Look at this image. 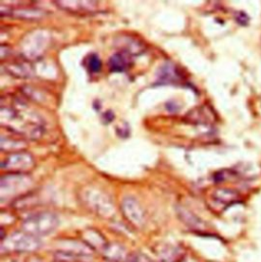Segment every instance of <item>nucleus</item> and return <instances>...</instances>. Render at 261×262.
Returning <instances> with one entry per match:
<instances>
[{
  "instance_id": "obj_8",
  "label": "nucleus",
  "mask_w": 261,
  "mask_h": 262,
  "mask_svg": "<svg viewBox=\"0 0 261 262\" xmlns=\"http://www.w3.org/2000/svg\"><path fill=\"white\" fill-rule=\"evenodd\" d=\"M132 66V56L129 51H119L110 58V70L113 73H122Z\"/></svg>"
},
{
  "instance_id": "obj_21",
  "label": "nucleus",
  "mask_w": 261,
  "mask_h": 262,
  "mask_svg": "<svg viewBox=\"0 0 261 262\" xmlns=\"http://www.w3.org/2000/svg\"><path fill=\"white\" fill-rule=\"evenodd\" d=\"M15 262H40V260L35 256H24L15 260Z\"/></svg>"
},
{
  "instance_id": "obj_20",
  "label": "nucleus",
  "mask_w": 261,
  "mask_h": 262,
  "mask_svg": "<svg viewBox=\"0 0 261 262\" xmlns=\"http://www.w3.org/2000/svg\"><path fill=\"white\" fill-rule=\"evenodd\" d=\"M130 262H151V260L143 253H135L130 256Z\"/></svg>"
},
{
  "instance_id": "obj_18",
  "label": "nucleus",
  "mask_w": 261,
  "mask_h": 262,
  "mask_svg": "<svg viewBox=\"0 0 261 262\" xmlns=\"http://www.w3.org/2000/svg\"><path fill=\"white\" fill-rule=\"evenodd\" d=\"M87 68H88L89 72H91V73H98L101 71L102 62L97 54L92 53L89 55V57L87 59Z\"/></svg>"
},
{
  "instance_id": "obj_12",
  "label": "nucleus",
  "mask_w": 261,
  "mask_h": 262,
  "mask_svg": "<svg viewBox=\"0 0 261 262\" xmlns=\"http://www.w3.org/2000/svg\"><path fill=\"white\" fill-rule=\"evenodd\" d=\"M47 13L43 9L39 8H14L10 9L7 11V15L20 18V19H26V20H38L43 18Z\"/></svg>"
},
{
  "instance_id": "obj_19",
  "label": "nucleus",
  "mask_w": 261,
  "mask_h": 262,
  "mask_svg": "<svg viewBox=\"0 0 261 262\" xmlns=\"http://www.w3.org/2000/svg\"><path fill=\"white\" fill-rule=\"evenodd\" d=\"M236 21L241 26H247L249 24L250 17L244 11H238L235 15Z\"/></svg>"
},
{
  "instance_id": "obj_7",
  "label": "nucleus",
  "mask_w": 261,
  "mask_h": 262,
  "mask_svg": "<svg viewBox=\"0 0 261 262\" xmlns=\"http://www.w3.org/2000/svg\"><path fill=\"white\" fill-rule=\"evenodd\" d=\"M4 70L10 76L17 79H29L34 77V67L26 59H15L3 64Z\"/></svg>"
},
{
  "instance_id": "obj_13",
  "label": "nucleus",
  "mask_w": 261,
  "mask_h": 262,
  "mask_svg": "<svg viewBox=\"0 0 261 262\" xmlns=\"http://www.w3.org/2000/svg\"><path fill=\"white\" fill-rule=\"evenodd\" d=\"M105 259L108 262H123L128 259V251L126 247L119 243L107 244L106 248L102 252Z\"/></svg>"
},
{
  "instance_id": "obj_15",
  "label": "nucleus",
  "mask_w": 261,
  "mask_h": 262,
  "mask_svg": "<svg viewBox=\"0 0 261 262\" xmlns=\"http://www.w3.org/2000/svg\"><path fill=\"white\" fill-rule=\"evenodd\" d=\"M212 197L215 201H217L222 204H225V205H229V204H232V203L238 201L239 194L230 189H217L213 193Z\"/></svg>"
},
{
  "instance_id": "obj_10",
  "label": "nucleus",
  "mask_w": 261,
  "mask_h": 262,
  "mask_svg": "<svg viewBox=\"0 0 261 262\" xmlns=\"http://www.w3.org/2000/svg\"><path fill=\"white\" fill-rule=\"evenodd\" d=\"M82 241L89 246L93 251L103 252L107 246V242L104 237L95 230H87L83 233Z\"/></svg>"
},
{
  "instance_id": "obj_6",
  "label": "nucleus",
  "mask_w": 261,
  "mask_h": 262,
  "mask_svg": "<svg viewBox=\"0 0 261 262\" xmlns=\"http://www.w3.org/2000/svg\"><path fill=\"white\" fill-rule=\"evenodd\" d=\"M122 210L127 221L135 227H142L145 215L142 207L134 198H126L122 203Z\"/></svg>"
},
{
  "instance_id": "obj_1",
  "label": "nucleus",
  "mask_w": 261,
  "mask_h": 262,
  "mask_svg": "<svg viewBox=\"0 0 261 262\" xmlns=\"http://www.w3.org/2000/svg\"><path fill=\"white\" fill-rule=\"evenodd\" d=\"M0 122L8 131L31 140L39 139L44 133L40 116L30 111L27 103L18 98L1 105Z\"/></svg>"
},
{
  "instance_id": "obj_9",
  "label": "nucleus",
  "mask_w": 261,
  "mask_h": 262,
  "mask_svg": "<svg viewBox=\"0 0 261 262\" xmlns=\"http://www.w3.org/2000/svg\"><path fill=\"white\" fill-rule=\"evenodd\" d=\"M55 4L62 9H71L73 12H93L97 9L98 1H54Z\"/></svg>"
},
{
  "instance_id": "obj_11",
  "label": "nucleus",
  "mask_w": 261,
  "mask_h": 262,
  "mask_svg": "<svg viewBox=\"0 0 261 262\" xmlns=\"http://www.w3.org/2000/svg\"><path fill=\"white\" fill-rule=\"evenodd\" d=\"M155 253L158 262H180L184 258L182 248L177 246H162L159 247Z\"/></svg>"
},
{
  "instance_id": "obj_2",
  "label": "nucleus",
  "mask_w": 261,
  "mask_h": 262,
  "mask_svg": "<svg viewBox=\"0 0 261 262\" xmlns=\"http://www.w3.org/2000/svg\"><path fill=\"white\" fill-rule=\"evenodd\" d=\"M41 246L42 242L38 237L24 231L14 232L7 238L1 240V251L3 253H32L37 251Z\"/></svg>"
},
{
  "instance_id": "obj_17",
  "label": "nucleus",
  "mask_w": 261,
  "mask_h": 262,
  "mask_svg": "<svg viewBox=\"0 0 261 262\" xmlns=\"http://www.w3.org/2000/svg\"><path fill=\"white\" fill-rule=\"evenodd\" d=\"M54 258L56 259V261L58 262H88L90 256H84V255L56 250L54 254Z\"/></svg>"
},
{
  "instance_id": "obj_3",
  "label": "nucleus",
  "mask_w": 261,
  "mask_h": 262,
  "mask_svg": "<svg viewBox=\"0 0 261 262\" xmlns=\"http://www.w3.org/2000/svg\"><path fill=\"white\" fill-rule=\"evenodd\" d=\"M59 225L58 217L52 212H40L24 221L21 229L24 232L35 237L51 234Z\"/></svg>"
},
{
  "instance_id": "obj_16",
  "label": "nucleus",
  "mask_w": 261,
  "mask_h": 262,
  "mask_svg": "<svg viewBox=\"0 0 261 262\" xmlns=\"http://www.w3.org/2000/svg\"><path fill=\"white\" fill-rule=\"evenodd\" d=\"M178 212H179V216L181 217V220L187 226H189L193 229H202L203 223L195 214H193L192 212H190L189 210H187L185 208H180Z\"/></svg>"
},
{
  "instance_id": "obj_5",
  "label": "nucleus",
  "mask_w": 261,
  "mask_h": 262,
  "mask_svg": "<svg viewBox=\"0 0 261 262\" xmlns=\"http://www.w3.org/2000/svg\"><path fill=\"white\" fill-rule=\"evenodd\" d=\"M34 159L31 154L25 151L13 152L9 154L1 163L2 169H6L9 173H21L25 174L27 171L34 167Z\"/></svg>"
},
{
  "instance_id": "obj_14",
  "label": "nucleus",
  "mask_w": 261,
  "mask_h": 262,
  "mask_svg": "<svg viewBox=\"0 0 261 262\" xmlns=\"http://www.w3.org/2000/svg\"><path fill=\"white\" fill-rule=\"evenodd\" d=\"M159 82L160 83H179L183 81V77L181 73L179 72V69L172 64V63H167L164 64L161 68V71L159 73Z\"/></svg>"
},
{
  "instance_id": "obj_4",
  "label": "nucleus",
  "mask_w": 261,
  "mask_h": 262,
  "mask_svg": "<svg viewBox=\"0 0 261 262\" xmlns=\"http://www.w3.org/2000/svg\"><path fill=\"white\" fill-rule=\"evenodd\" d=\"M31 185V180L21 173H8L1 178L0 181V193L1 200L10 198L15 195H20L26 192Z\"/></svg>"
},
{
  "instance_id": "obj_22",
  "label": "nucleus",
  "mask_w": 261,
  "mask_h": 262,
  "mask_svg": "<svg viewBox=\"0 0 261 262\" xmlns=\"http://www.w3.org/2000/svg\"><path fill=\"white\" fill-rule=\"evenodd\" d=\"M180 262H192V260H189V259H187V258H185V257H184V258H183V259H182Z\"/></svg>"
}]
</instances>
